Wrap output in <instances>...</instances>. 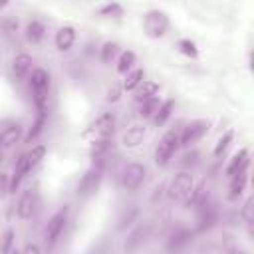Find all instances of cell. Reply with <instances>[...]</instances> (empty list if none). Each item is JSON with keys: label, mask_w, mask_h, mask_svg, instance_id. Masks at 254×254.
<instances>
[{"label": "cell", "mask_w": 254, "mask_h": 254, "mask_svg": "<svg viewBox=\"0 0 254 254\" xmlns=\"http://www.w3.org/2000/svg\"><path fill=\"white\" fill-rule=\"evenodd\" d=\"M10 192V177L6 173H0V198H4Z\"/></svg>", "instance_id": "34"}, {"label": "cell", "mask_w": 254, "mask_h": 254, "mask_svg": "<svg viewBox=\"0 0 254 254\" xmlns=\"http://www.w3.org/2000/svg\"><path fill=\"white\" fill-rule=\"evenodd\" d=\"M30 171H32V167H30V163H28V157H26V153H22V155L16 159V165H14V175H12V179H10V192H16V189L20 187V183L24 181V177H26Z\"/></svg>", "instance_id": "11"}, {"label": "cell", "mask_w": 254, "mask_h": 254, "mask_svg": "<svg viewBox=\"0 0 254 254\" xmlns=\"http://www.w3.org/2000/svg\"><path fill=\"white\" fill-rule=\"evenodd\" d=\"M22 254H40V246L38 244H26Z\"/></svg>", "instance_id": "37"}, {"label": "cell", "mask_w": 254, "mask_h": 254, "mask_svg": "<svg viewBox=\"0 0 254 254\" xmlns=\"http://www.w3.org/2000/svg\"><path fill=\"white\" fill-rule=\"evenodd\" d=\"M99 12L105 14V16H121V14H123V8H121L119 4H107V6H103Z\"/></svg>", "instance_id": "33"}, {"label": "cell", "mask_w": 254, "mask_h": 254, "mask_svg": "<svg viewBox=\"0 0 254 254\" xmlns=\"http://www.w3.org/2000/svg\"><path fill=\"white\" fill-rule=\"evenodd\" d=\"M157 109H159V101H157V97H153V99L141 103V107H139V115L145 117V119H149V117H153V115L157 113Z\"/></svg>", "instance_id": "29"}, {"label": "cell", "mask_w": 254, "mask_h": 254, "mask_svg": "<svg viewBox=\"0 0 254 254\" xmlns=\"http://www.w3.org/2000/svg\"><path fill=\"white\" fill-rule=\"evenodd\" d=\"M147 234H149V228L147 226H139V228H135L129 236H127V240H125V252L129 254V252H133V250H137L143 242H145V238H147Z\"/></svg>", "instance_id": "19"}, {"label": "cell", "mask_w": 254, "mask_h": 254, "mask_svg": "<svg viewBox=\"0 0 254 254\" xmlns=\"http://www.w3.org/2000/svg\"><path fill=\"white\" fill-rule=\"evenodd\" d=\"M20 139H22V125L12 123L0 131V149H8V147L16 145Z\"/></svg>", "instance_id": "14"}, {"label": "cell", "mask_w": 254, "mask_h": 254, "mask_svg": "<svg viewBox=\"0 0 254 254\" xmlns=\"http://www.w3.org/2000/svg\"><path fill=\"white\" fill-rule=\"evenodd\" d=\"M99 181H101V169H97V167L87 169L83 173V177L79 179V183H77V194L79 196H89L99 187Z\"/></svg>", "instance_id": "9"}, {"label": "cell", "mask_w": 254, "mask_h": 254, "mask_svg": "<svg viewBox=\"0 0 254 254\" xmlns=\"http://www.w3.org/2000/svg\"><path fill=\"white\" fill-rule=\"evenodd\" d=\"M115 129V117L113 113H101L97 119H93L87 127V135L91 137V141H99V139H111Z\"/></svg>", "instance_id": "5"}, {"label": "cell", "mask_w": 254, "mask_h": 254, "mask_svg": "<svg viewBox=\"0 0 254 254\" xmlns=\"http://www.w3.org/2000/svg\"><path fill=\"white\" fill-rule=\"evenodd\" d=\"M246 181H248V171H240L234 177H230V187H228V198L230 200H236L242 194Z\"/></svg>", "instance_id": "17"}, {"label": "cell", "mask_w": 254, "mask_h": 254, "mask_svg": "<svg viewBox=\"0 0 254 254\" xmlns=\"http://www.w3.org/2000/svg\"><path fill=\"white\" fill-rule=\"evenodd\" d=\"M194 192V181H192V175L183 171V173H177L175 179L171 181L169 185V196L175 200V202H189V198L192 196Z\"/></svg>", "instance_id": "2"}, {"label": "cell", "mask_w": 254, "mask_h": 254, "mask_svg": "<svg viewBox=\"0 0 254 254\" xmlns=\"http://www.w3.org/2000/svg\"><path fill=\"white\" fill-rule=\"evenodd\" d=\"M173 109H175V101H173V99H165L163 103H159V109H157V113L153 115L155 125H163V123L171 117Z\"/></svg>", "instance_id": "23"}, {"label": "cell", "mask_w": 254, "mask_h": 254, "mask_svg": "<svg viewBox=\"0 0 254 254\" xmlns=\"http://www.w3.org/2000/svg\"><path fill=\"white\" fill-rule=\"evenodd\" d=\"M137 214H139V208H137V206H131V208H129V212H123V216L119 218V228H125V226H129Z\"/></svg>", "instance_id": "32"}, {"label": "cell", "mask_w": 254, "mask_h": 254, "mask_svg": "<svg viewBox=\"0 0 254 254\" xmlns=\"http://www.w3.org/2000/svg\"><path fill=\"white\" fill-rule=\"evenodd\" d=\"M54 44L60 52H67L71 50V46L75 44V30L71 26H62L58 32H56V38H54Z\"/></svg>", "instance_id": "12"}, {"label": "cell", "mask_w": 254, "mask_h": 254, "mask_svg": "<svg viewBox=\"0 0 254 254\" xmlns=\"http://www.w3.org/2000/svg\"><path fill=\"white\" fill-rule=\"evenodd\" d=\"M8 254H18V250H14V248H12V250H10Z\"/></svg>", "instance_id": "38"}, {"label": "cell", "mask_w": 254, "mask_h": 254, "mask_svg": "<svg viewBox=\"0 0 254 254\" xmlns=\"http://www.w3.org/2000/svg\"><path fill=\"white\" fill-rule=\"evenodd\" d=\"M2 159H4V157H2V151H0V163H2Z\"/></svg>", "instance_id": "39"}, {"label": "cell", "mask_w": 254, "mask_h": 254, "mask_svg": "<svg viewBox=\"0 0 254 254\" xmlns=\"http://www.w3.org/2000/svg\"><path fill=\"white\" fill-rule=\"evenodd\" d=\"M145 175H147V169L141 163H129L121 171V187L127 190H135L143 185Z\"/></svg>", "instance_id": "6"}, {"label": "cell", "mask_w": 254, "mask_h": 254, "mask_svg": "<svg viewBox=\"0 0 254 254\" xmlns=\"http://www.w3.org/2000/svg\"><path fill=\"white\" fill-rule=\"evenodd\" d=\"M179 46H181V48H183V52H185V54H189V56H194V54H196L194 44H192V42H189V40H181V42H179Z\"/></svg>", "instance_id": "36"}, {"label": "cell", "mask_w": 254, "mask_h": 254, "mask_svg": "<svg viewBox=\"0 0 254 254\" xmlns=\"http://www.w3.org/2000/svg\"><path fill=\"white\" fill-rule=\"evenodd\" d=\"M232 139H234V133H232V131H226V133L216 141V145H214V157H220V155L228 149V145L232 143Z\"/></svg>", "instance_id": "30"}, {"label": "cell", "mask_w": 254, "mask_h": 254, "mask_svg": "<svg viewBox=\"0 0 254 254\" xmlns=\"http://www.w3.org/2000/svg\"><path fill=\"white\" fill-rule=\"evenodd\" d=\"M28 85H30L32 99H34V105L38 107V111H46L48 95H50V73L46 69H42V67L32 69Z\"/></svg>", "instance_id": "1"}, {"label": "cell", "mask_w": 254, "mask_h": 254, "mask_svg": "<svg viewBox=\"0 0 254 254\" xmlns=\"http://www.w3.org/2000/svg\"><path fill=\"white\" fill-rule=\"evenodd\" d=\"M14 238H16V234L12 228H6L0 234V254H8L14 248Z\"/></svg>", "instance_id": "26"}, {"label": "cell", "mask_w": 254, "mask_h": 254, "mask_svg": "<svg viewBox=\"0 0 254 254\" xmlns=\"http://www.w3.org/2000/svg\"><path fill=\"white\" fill-rule=\"evenodd\" d=\"M44 125H46V111H38V117H36V121L32 123V129H30L28 135H26V143H32L34 139H38L40 133L44 131Z\"/></svg>", "instance_id": "24"}, {"label": "cell", "mask_w": 254, "mask_h": 254, "mask_svg": "<svg viewBox=\"0 0 254 254\" xmlns=\"http://www.w3.org/2000/svg\"><path fill=\"white\" fill-rule=\"evenodd\" d=\"M44 32H46V28H44V24H42V22H38V20H32V22H28V24H26V40H28V42H32V44L42 42Z\"/></svg>", "instance_id": "21"}, {"label": "cell", "mask_w": 254, "mask_h": 254, "mask_svg": "<svg viewBox=\"0 0 254 254\" xmlns=\"http://www.w3.org/2000/svg\"><path fill=\"white\" fill-rule=\"evenodd\" d=\"M169 28V18L165 12L161 10H151L145 14V32L151 36V38H161L165 36Z\"/></svg>", "instance_id": "8"}, {"label": "cell", "mask_w": 254, "mask_h": 254, "mask_svg": "<svg viewBox=\"0 0 254 254\" xmlns=\"http://www.w3.org/2000/svg\"><path fill=\"white\" fill-rule=\"evenodd\" d=\"M32 64H34V60L30 54H18L12 62V71H14L16 79H24L32 71Z\"/></svg>", "instance_id": "15"}, {"label": "cell", "mask_w": 254, "mask_h": 254, "mask_svg": "<svg viewBox=\"0 0 254 254\" xmlns=\"http://www.w3.org/2000/svg\"><path fill=\"white\" fill-rule=\"evenodd\" d=\"M177 147H179V131L171 129L161 137V141H159V145L155 149V163L159 167L169 165L173 155H175V151H177Z\"/></svg>", "instance_id": "3"}, {"label": "cell", "mask_w": 254, "mask_h": 254, "mask_svg": "<svg viewBox=\"0 0 254 254\" xmlns=\"http://www.w3.org/2000/svg\"><path fill=\"white\" fill-rule=\"evenodd\" d=\"M208 127H210V123H208L206 119L190 121V123L183 129V133L179 135V145H183V147H190L192 143H196L198 139H202V137L206 135Z\"/></svg>", "instance_id": "7"}, {"label": "cell", "mask_w": 254, "mask_h": 254, "mask_svg": "<svg viewBox=\"0 0 254 254\" xmlns=\"http://www.w3.org/2000/svg\"><path fill=\"white\" fill-rule=\"evenodd\" d=\"M135 54L131 52V50H125V52H121L119 54V58H117V71L119 73H129L133 67H135Z\"/></svg>", "instance_id": "22"}, {"label": "cell", "mask_w": 254, "mask_h": 254, "mask_svg": "<svg viewBox=\"0 0 254 254\" xmlns=\"http://www.w3.org/2000/svg\"><path fill=\"white\" fill-rule=\"evenodd\" d=\"M189 238H190V234H189L187 230H177V232H173V236L169 238L167 248H169V250H179L183 244L189 242Z\"/></svg>", "instance_id": "25"}, {"label": "cell", "mask_w": 254, "mask_h": 254, "mask_svg": "<svg viewBox=\"0 0 254 254\" xmlns=\"http://www.w3.org/2000/svg\"><path fill=\"white\" fill-rule=\"evenodd\" d=\"M141 81H145V69H143V67H133V69L127 73V77L123 79L121 89H123V91H135Z\"/></svg>", "instance_id": "20"}, {"label": "cell", "mask_w": 254, "mask_h": 254, "mask_svg": "<svg viewBox=\"0 0 254 254\" xmlns=\"http://www.w3.org/2000/svg\"><path fill=\"white\" fill-rule=\"evenodd\" d=\"M65 222H67V208L64 206V208H60V210L48 220V224H46L44 242H46L48 248H54V246L58 244V240H60V236H62V232H64V228H65Z\"/></svg>", "instance_id": "4"}, {"label": "cell", "mask_w": 254, "mask_h": 254, "mask_svg": "<svg viewBox=\"0 0 254 254\" xmlns=\"http://www.w3.org/2000/svg\"><path fill=\"white\" fill-rule=\"evenodd\" d=\"M240 171H248V151L246 149H240L238 153L232 155V159H230V163L226 167V175L234 177Z\"/></svg>", "instance_id": "16"}, {"label": "cell", "mask_w": 254, "mask_h": 254, "mask_svg": "<svg viewBox=\"0 0 254 254\" xmlns=\"http://www.w3.org/2000/svg\"><path fill=\"white\" fill-rule=\"evenodd\" d=\"M121 85H113V87H109L107 89V101L109 103H115V101H119V97H121Z\"/></svg>", "instance_id": "35"}, {"label": "cell", "mask_w": 254, "mask_h": 254, "mask_svg": "<svg viewBox=\"0 0 254 254\" xmlns=\"http://www.w3.org/2000/svg\"><path fill=\"white\" fill-rule=\"evenodd\" d=\"M145 137V127L141 123L129 125L123 133H121V145L123 147H137Z\"/></svg>", "instance_id": "13"}, {"label": "cell", "mask_w": 254, "mask_h": 254, "mask_svg": "<svg viewBox=\"0 0 254 254\" xmlns=\"http://www.w3.org/2000/svg\"><path fill=\"white\" fill-rule=\"evenodd\" d=\"M34 208H36V192H34L32 189H26V190L20 194L18 202H16V214H18L22 220H28V218H32Z\"/></svg>", "instance_id": "10"}, {"label": "cell", "mask_w": 254, "mask_h": 254, "mask_svg": "<svg viewBox=\"0 0 254 254\" xmlns=\"http://www.w3.org/2000/svg\"><path fill=\"white\" fill-rule=\"evenodd\" d=\"M254 200H252V196H248L246 200H244V204H242V210H240V216H242V220L246 222V226L250 228L252 226V222H254Z\"/></svg>", "instance_id": "28"}, {"label": "cell", "mask_w": 254, "mask_h": 254, "mask_svg": "<svg viewBox=\"0 0 254 254\" xmlns=\"http://www.w3.org/2000/svg\"><path fill=\"white\" fill-rule=\"evenodd\" d=\"M117 52H119V46H117L115 42H105V44L101 46V54H99V58H101L103 64H111V60L117 56Z\"/></svg>", "instance_id": "27"}, {"label": "cell", "mask_w": 254, "mask_h": 254, "mask_svg": "<svg viewBox=\"0 0 254 254\" xmlns=\"http://www.w3.org/2000/svg\"><path fill=\"white\" fill-rule=\"evenodd\" d=\"M157 91H159V85L155 81H141L137 85V89H135V101L137 103H145V101L153 99L157 95Z\"/></svg>", "instance_id": "18"}, {"label": "cell", "mask_w": 254, "mask_h": 254, "mask_svg": "<svg viewBox=\"0 0 254 254\" xmlns=\"http://www.w3.org/2000/svg\"><path fill=\"white\" fill-rule=\"evenodd\" d=\"M44 155H46V147H44V145H36V147H32V149L26 153L30 167H36V165L44 159Z\"/></svg>", "instance_id": "31"}]
</instances>
